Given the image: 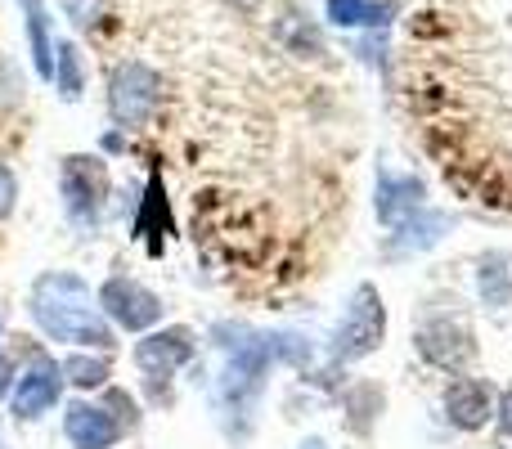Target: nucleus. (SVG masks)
<instances>
[{
  "label": "nucleus",
  "instance_id": "1",
  "mask_svg": "<svg viewBox=\"0 0 512 449\" xmlns=\"http://www.w3.org/2000/svg\"><path fill=\"white\" fill-rule=\"evenodd\" d=\"M27 319L36 333L68 351L117 355V333L95 301V288L77 270H41L27 288Z\"/></svg>",
  "mask_w": 512,
  "mask_h": 449
},
{
  "label": "nucleus",
  "instance_id": "2",
  "mask_svg": "<svg viewBox=\"0 0 512 449\" xmlns=\"http://www.w3.org/2000/svg\"><path fill=\"white\" fill-rule=\"evenodd\" d=\"M212 346L221 355V369H216V382H212L216 414L243 423L239 432L248 436L256 423V409L265 400V387H270V373L283 364L279 333H261V328L225 319V324L212 328Z\"/></svg>",
  "mask_w": 512,
  "mask_h": 449
},
{
  "label": "nucleus",
  "instance_id": "3",
  "mask_svg": "<svg viewBox=\"0 0 512 449\" xmlns=\"http://www.w3.org/2000/svg\"><path fill=\"white\" fill-rule=\"evenodd\" d=\"M198 360V333L189 324H158L131 342V364L140 373V387L149 405L167 409L176 400V373Z\"/></svg>",
  "mask_w": 512,
  "mask_h": 449
},
{
  "label": "nucleus",
  "instance_id": "4",
  "mask_svg": "<svg viewBox=\"0 0 512 449\" xmlns=\"http://www.w3.org/2000/svg\"><path fill=\"white\" fill-rule=\"evenodd\" d=\"M387 297L378 292V283H355L342 301V315L333 324V337H328V364L333 369H346V364H360L369 355H378L387 346Z\"/></svg>",
  "mask_w": 512,
  "mask_h": 449
},
{
  "label": "nucleus",
  "instance_id": "5",
  "mask_svg": "<svg viewBox=\"0 0 512 449\" xmlns=\"http://www.w3.org/2000/svg\"><path fill=\"white\" fill-rule=\"evenodd\" d=\"M113 203V171L99 153H68L59 158V207L63 221L81 238H95Z\"/></svg>",
  "mask_w": 512,
  "mask_h": 449
},
{
  "label": "nucleus",
  "instance_id": "6",
  "mask_svg": "<svg viewBox=\"0 0 512 449\" xmlns=\"http://www.w3.org/2000/svg\"><path fill=\"white\" fill-rule=\"evenodd\" d=\"M162 108V77L144 59H122L108 77V117L117 131H144Z\"/></svg>",
  "mask_w": 512,
  "mask_h": 449
},
{
  "label": "nucleus",
  "instance_id": "7",
  "mask_svg": "<svg viewBox=\"0 0 512 449\" xmlns=\"http://www.w3.org/2000/svg\"><path fill=\"white\" fill-rule=\"evenodd\" d=\"M95 301H99V310H104V319L113 324V333L140 337L167 319V301H162L149 283L135 279V274H108L95 288Z\"/></svg>",
  "mask_w": 512,
  "mask_h": 449
},
{
  "label": "nucleus",
  "instance_id": "8",
  "mask_svg": "<svg viewBox=\"0 0 512 449\" xmlns=\"http://www.w3.org/2000/svg\"><path fill=\"white\" fill-rule=\"evenodd\" d=\"M63 391H68V382H63L59 360L45 351H32L27 364H18L14 391H9V400H5L9 418H14V423H41L45 414H54V409L63 405Z\"/></svg>",
  "mask_w": 512,
  "mask_h": 449
},
{
  "label": "nucleus",
  "instance_id": "9",
  "mask_svg": "<svg viewBox=\"0 0 512 449\" xmlns=\"http://www.w3.org/2000/svg\"><path fill=\"white\" fill-rule=\"evenodd\" d=\"M414 351L427 369H441V373H463L472 360H477V337L463 319L454 315H432L414 328Z\"/></svg>",
  "mask_w": 512,
  "mask_h": 449
},
{
  "label": "nucleus",
  "instance_id": "10",
  "mask_svg": "<svg viewBox=\"0 0 512 449\" xmlns=\"http://www.w3.org/2000/svg\"><path fill=\"white\" fill-rule=\"evenodd\" d=\"M441 418L463 436L481 432L486 423H495V387L477 373H454L441 391Z\"/></svg>",
  "mask_w": 512,
  "mask_h": 449
},
{
  "label": "nucleus",
  "instance_id": "11",
  "mask_svg": "<svg viewBox=\"0 0 512 449\" xmlns=\"http://www.w3.org/2000/svg\"><path fill=\"white\" fill-rule=\"evenodd\" d=\"M427 207V185L414 171H391L387 162H378V176H373V216L382 229L405 225L414 212Z\"/></svg>",
  "mask_w": 512,
  "mask_h": 449
},
{
  "label": "nucleus",
  "instance_id": "12",
  "mask_svg": "<svg viewBox=\"0 0 512 449\" xmlns=\"http://www.w3.org/2000/svg\"><path fill=\"white\" fill-rule=\"evenodd\" d=\"M63 441H68V449H117L126 441V432L99 405V396H77L63 405Z\"/></svg>",
  "mask_w": 512,
  "mask_h": 449
},
{
  "label": "nucleus",
  "instance_id": "13",
  "mask_svg": "<svg viewBox=\"0 0 512 449\" xmlns=\"http://www.w3.org/2000/svg\"><path fill=\"white\" fill-rule=\"evenodd\" d=\"M450 225H454L450 212L423 207V212H414L405 225L387 229V247H382V252H387L391 261H405V256H423V252H432V247L441 243L445 234H450Z\"/></svg>",
  "mask_w": 512,
  "mask_h": 449
},
{
  "label": "nucleus",
  "instance_id": "14",
  "mask_svg": "<svg viewBox=\"0 0 512 449\" xmlns=\"http://www.w3.org/2000/svg\"><path fill=\"white\" fill-rule=\"evenodd\" d=\"M63 382H68L77 396H99V391L113 382V355L104 351H68L59 360Z\"/></svg>",
  "mask_w": 512,
  "mask_h": 449
},
{
  "label": "nucleus",
  "instance_id": "15",
  "mask_svg": "<svg viewBox=\"0 0 512 449\" xmlns=\"http://www.w3.org/2000/svg\"><path fill=\"white\" fill-rule=\"evenodd\" d=\"M274 41L288 54H297V59H319V54H324V32H319V23L310 14H301V9H283V18L274 23Z\"/></svg>",
  "mask_w": 512,
  "mask_h": 449
},
{
  "label": "nucleus",
  "instance_id": "16",
  "mask_svg": "<svg viewBox=\"0 0 512 449\" xmlns=\"http://www.w3.org/2000/svg\"><path fill=\"white\" fill-rule=\"evenodd\" d=\"M477 297L486 310L512 306V261L504 252H486L477 261Z\"/></svg>",
  "mask_w": 512,
  "mask_h": 449
},
{
  "label": "nucleus",
  "instance_id": "17",
  "mask_svg": "<svg viewBox=\"0 0 512 449\" xmlns=\"http://www.w3.org/2000/svg\"><path fill=\"white\" fill-rule=\"evenodd\" d=\"M27 14V45H32V68L41 81L54 77V36H50V9L45 0H18Z\"/></svg>",
  "mask_w": 512,
  "mask_h": 449
},
{
  "label": "nucleus",
  "instance_id": "18",
  "mask_svg": "<svg viewBox=\"0 0 512 449\" xmlns=\"http://www.w3.org/2000/svg\"><path fill=\"white\" fill-rule=\"evenodd\" d=\"M342 409H346V423H351L355 436H369L382 418V387L373 382H351L342 391Z\"/></svg>",
  "mask_w": 512,
  "mask_h": 449
},
{
  "label": "nucleus",
  "instance_id": "19",
  "mask_svg": "<svg viewBox=\"0 0 512 449\" xmlns=\"http://www.w3.org/2000/svg\"><path fill=\"white\" fill-rule=\"evenodd\" d=\"M50 86L59 90L63 104H77L81 90H86V59L72 41H54V77Z\"/></svg>",
  "mask_w": 512,
  "mask_h": 449
},
{
  "label": "nucleus",
  "instance_id": "20",
  "mask_svg": "<svg viewBox=\"0 0 512 449\" xmlns=\"http://www.w3.org/2000/svg\"><path fill=\"white\" fill-rule=\"evenodd\" d=\"M387 0H328V23L333 27H378L387 23Z\"/></svg>",
  "mask_w": 512,
  "mask_h": 449
},
{
  "label": "nucleus",
  "instance_id": "21",
  "mask_svg": "<svg viewBox=\"0 0 512 449\" xmlns=\"http://www.w3.org/2000/svg\"><path fill=\"white\" fill-rule=\"evenodd\" d=\"M99 405L108 409V414L122 423V432L131 436L135 427L144 423V409H140V400H135V391H126V387H117V382H108L104 391H99Z\"/></svg>",
  "mask_w": 512,
  "mask_h": 449
},
{
  "label": "nucleus",
  "instance_id": "22",
  "mask_svg": "<svg viewBox=\"0 0 512 449\" xmlns=\"http://www.w3.org/2000/svg\"><path fill=\"white\" fill-rule=\"evenodd\" d=\"M14 212H18V176L9 162H0V221H9Z\"/></svg>",
  "mask_w": 512,
  "mask_h": 449
},
{
  "label": "nucleus",
  "instance_id": "23",
  "mask_svg": "<svg viewBox=\"0 0 512 449\" xmlns=\"http://www.w3.org/2000/svg\"><path fill=\"white\" fill-rule=\"evenodd\" d=\"M14 378H18V360L9 351H0V400H9V391H14Z\"/></svg>",
  "mask_w": 512,
  "mask_h": 449
},
{
  "label": "nucleus",
  "instance_id": "24",
  "mask_svg": "<svg viewBox=\"0 0 512 449\" xmlns=\"http://www.w3.org/2000/svg\"><path fill=\"white\" fill-rule=\"evenodd\" d=\"M495 423H499V432H504L508 441H512V387L495 400Z\"/></svg>",
  "mask_w": 512,
  "mask_h": 449
},
{
  "label": "nucleus",
  "instance_id": "25",
  "mask_svg": "<svg viewBox=\"0 0 512 449\" xmlns=\"http://www.w3.org/2000/svg\"><path fill=\"white\" fill-rule=\"evenodd\" d=\"M297 449H328V441H324V436H306Z\"/></svg>",
  "mask_w": 512,
  "mask_h": 449
},
{
  "label": "nucleus",
  "instance_id": "26",
  "mask_svg": "<svg viewBox=\"0 0 512 449\" xmlns=\"http://www.w3.org/2000/svg\"><path fill=\"white\" fill-rule=\"evenodd\" d=\"M0 449H9V441H5V423H0Z\"/></svg>",
  "mask_w": 512,
  "mask_h": 449
},
{
  "label": "nucleus",
  "instance_id": "27",
  "mask_svg": "<svg viewBox=\"0 0 512 449\" xmlns=\"http://www.w3.org/2000/svg\"><path fill=\"white\" fill-rule=\"evenodd\" d=\"M0 342H5V319H0Z\"/></svg>",
  "mask_w": 512,
  "mask_h": 449
}]
</instances>
